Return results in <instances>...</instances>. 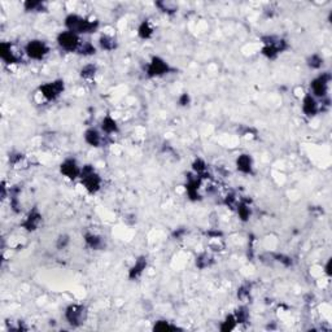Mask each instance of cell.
I'll return each instance as SVG.
<instances>
[{
  "instance_id": "29",
  "label": "cell",
  "mask_w": 332,
  "mask_h": 332,
  "mask_svg": "<svg viewBox=\"0 0 332 332\" xmlns=\"http://www.w3.org/2000/svg\"><path fill=\"white\" fill-rule=\"evenodd\" d=\"M99 69H98V65L94 64V62H90V64L83 65L80 70V77L83 80H95L96 74H98Z\"/></svg>"
},
{
  "instance_id": "8",
  "label": "cell",
  "mask_w": 332,
  "mask_h": 332,
  "mask_svg": "<svg viewBox=\"0 0 332 332\" xmlns=\"http://www.w3.org/2000/svg\"><path fill=\"white\" fill-rule=\"evenodd\" d=\"M332 77L330 72H323L320 73L316 77L310 80V94L316 98V99L324 100L328 95L330 83H331Z\"/></svg>"
},
{
  "instance_id": "40",
  "label": "cell",
  "mask_w": 332,
  "mask_h": 332,
  "mask_svg": "<svg viewBox=\"0 0 332 332\" xmlns=\"http://www.w3.org/2000/svg\"><path fill=\"white\" fill-rule=\"evenodd\" d=\"M186 234H187V230H186V228H176V230L172 231V236L174 238V239L180 240V239H183V236H184Z\"/></svg>"
},
{
  "instance_id": "12",
  "label": "cell",
  "mask_w": 332,
  "mask_h": 332,
  "mask_svg": "<svg viewBox=\"0 0 332 332\" xmlns=\"http://www.w3.org/2000/svg\"><path fill=\"white\" fill-rule=\"evenodd\" d=\"M0 58L6 65H16L22 62V56L14 50L12 42H2L0 43Z\"/></svg>"
},
{
  "instance_id": "18",
  "label": "cell",
  "mask_w": 332,
  "mask_h": 332,
  "mask_svg": "<svg viewBox=\"0 0 332 332\" xmlns=\"http://www.w3.org/2000/svg\"><path fill=\"white\" fill-rule=\"evenodd\" d=\"M100 130L102 134H106V136H110V135L118 134L120 132V124L117 120L113 117L112 114H106L100 121Z\"/></svg>"
},
{
  "instance_id": "21",
  "label": "cell",
  "mask_w": 332,
  "mask_h": 332,
  "mask_svg": "<svg viewBox=\"0 0 332 332\" xmlns=\"http://www.w3.org/2000/svg\"><path fill=\"white\" fill-rule=\"evenodd\" d=\"M191 169H192V172L196 174L198 176H200L202 180H206V179L210 178L209 166H208L206 161H205L202 157H196L195 160L192 161Z\"/></svg>"
},
{
  "instance_id": "13",
  "label": "cell",
  "mask_w": 332,
  "mask_h": 332,
  "mask_svg": "<svg viewBox=\"0 0 332 332\" xmlns=\"http://www.w3.org/2000/svg\"><path fill=\"white\" fill-rule=\"evenodd\" d=\"M80 169H82V166L78 164L77 158H74V157H68V158H65V160L60 164V166H58L61 176H64V178L69 179V180H77V179H80Z\"/></svg>"
},
{
  "instance_id": "24",
  "label": "cell",
  "mask_w": 332,
  "mask_h": 332,
  "mask_svg": "<svg viewBox=\"0 0 332 332\" xmlns=\"http://www.w3.org/2000/svg\"><path fill=\"white\" fill-rule=\"evenodd\" d=\"M214 264H216V260H214V257L210 254V253L202 252L196 256L195 265L198 270H205V268H212Z\"/></svg>"
},
{
  "instance_id": "2",
  "label": "cell",
  "mask_w": 332,
  "mask_h": 332,
  "mask_svg": "<svg viewBox=\"0 0 332 332\" xmlns=\"http://www.w3.org/2000/svg\"><path fill=\"white\" fill-rule=\"evenodd\" d=\"M261 54L270 61H274L290 50V43L287 39L279 36H261Z\"/></svg>"
},
{
  "instance_id": "33",
  "label": "cell",
  "mask_w": 332,
  "mask_h": 332,
  "mask_svg": "<svg viewBox=\"0 0 332 332\" xmlns=\"http://www.w3.org/2000/svg\"><path fill=\"white\" fill-rule=\"evenodd\" d=\"M152 330L157 332H170V331H176V330H179V327L168 320H158L154 322Z\"/></svg>"
},
{
  "instance_id": "38",
  "label": "cell",
  "mask_w": 332,
  "mask_h": 332,
  "mask_svg": "<svg viewBox=\"0 0 332 332\" xmlns=\"http://www.w3.org/2000/svg\"><path fill=\"white\" fill-rule=\"evenodd\" d=\"M179 106H182V108H187V106H191L192 102V98L188 92H182L180 95L178 96V100H176Z\"/></svg>"
},
{
  "instance_id": "39",
  "label": "cell",
  "mask_w": 332,
  "mask_h": 332,
  "mask_svg": "<svg viewBox=\"0 0 332 332\" xmlns=\"http://www.w3.org/2000/svg\"><path fill=\"white\" fill-rule=\"evenodd\" d=\"M0 190H2V200L4 202L6 198H10V187H8V186H6V180H3V182H2V187H0Z\"/></svg>"
},
{
  "instance_id": "37",
  "label": "cell",
  "mask_w": 332,
  "mask_h": 332,
  "mask_svg": "<svg viewBox=\"0 0 332 332\" xmlns=\"http://www.w3.org/2000/svg\"><path fill=\"white\" fill-rule=\"evenodd\" d=\"M70 242L72 239L68 234H60L58 236V239H56L54 246H56V249H58V250H64V249H66L68 246H70Z\"/></svg>"
},
{
  "instance_id": "5",
  "label": "cell",
  "mask_w": 332,
  "mask_h": 332,
  "mask_svg": "<svg viewBox=\"0 0 332 332\" xmlns=\"http://www.w3.org/2000/svg\"><path fill=\"white\" fill-rule=\"evenodd\" d=\"M51 52V48L46 40L42 39H30L24 47V54L29 60L43 61Z\"/></svg>"
},
{
  "instance_id": "7",
  "label": "cell",
  "mask_w": 332,
  "mask_h": 332,
  "mask_svg": "<svg viewBox=\"0 0 332 332\" xmlns=\"http://www.w3.org/2000/svg\"><path fill=\"white\" fill-rule=\"evenodd\" d=\"M172 72V65L161 56H152L148 64L146 65V76L150 80L154 78H162Z\"/></svg>"
},
{
  "instance_id": "35",
  "label": "cell",
  "mask_w": 332,
  "mask_h": 332,
  "mask_svg": "<svg viewBox=\"0 0 332 332\" xmlns=\"http://www.w3.org/2000/svg\"><path fill=\"white\" fill-rule=\"evenodd\" d=\"M240 198H239V196H238L236 192L231 191V192H228V194H227V195L224 198V206H227V208H230L231 210H235V208H236L238 202H240Z\"/></svg>"
},
{
  "instance_id": "28",
  "label": "cell",
  "mask_w": 332,
  "mask_h": 332,
  "mask_svg": "<svg viewBox=\"0 0 332 332\" xmlns=\"http://www.w3.org/2000/svg\"><path fill=\"white\" fill-rule=\"evenodd\" d=\"M154 6L158 8L162 13L168 14V16H172V14H176L178 13L179 6L178 4L174 3V2H169V0H161V2H156Z\"/></svg>"
},
{
  "instance_id": "22",
  "label": "cell",
  "mask_w": 332,
  "mask_h": 332,
  "mask_svg": "<svg viewBox=\"0 0 332 332\" xmlns=\"http://www.w3.org/2000/svg\"><path fill=\"white\" fill-rule=\"evenodd\" d=\"M136 34L138 38L142 39V40H150V39H152L154 36V24L150 22V20H143V21L139 24V26H138Z\"/></svg>"
},
{
  "instance_id": "9",
  "label": "cell",
  "mask_w": 332,
  "mask_h": 332,
  "mask_svg": "<svg viewBox=\"0 0 332 332\" xmlns=\"http://www.w3.org/2000/svg\"><path fill=\"white\" fill-rule=\"evenodd\" d=\"M56 43H58V46L62 51L69 52V54H73V52L78 54L83 42L80 39V36H78L76 32H69V30H64V32H60L58 34Z\"/></svg>"
},
{
  "instance_id": "26",
  "label": "cell",
  "mask_w": 332,
  "mask_h": 332,
  "mask_svg": "<svg viewBox=\"0 0 332 332\" xmlns=\"http://www.w3.org/2000/svg\"><path fill=\"white\" fill-rule=\"evenodd\" d=\"M234 316L236 318L238 324H248L249 320H250V313H249V308L246 306V304H242L240 306L234 310Z\"/></svg>"
},
{
  "instance_id": "23",
  "label": "cell",
  "mask_w": 332,
  "mask_h": 332,
  "mask_svg": "<svg viewBox=\"0 0 332 332\" xmlns=\"http://www.w3.org/2000/svg\"><path fill=\"white\" fill-rule=\"evenodd\" d=\"M98 44H99V48L102 51L106 52H112L114 50H117L118 47V42L114 36H109V34H102L99 36V40H98Z\"/></svg>"
},
{
  "instance_id": "6",
  "label": "cell",
  "mask_w": 332,
  "mask_h": 332,
  "mask_svg": "<svg viewBox=\"0 0 332 332\" xmlns=\"http://www.w3.org/2000/svg\"><path fill=\"white\" fill-rule=\"evenodd\" d=\"M65 91V80L61 78L42 83L38 87L39 95L48 102H54L60 98Z\"/></svg>"
},
{
  "instance_id": "3",
  "label": "cell",
  "mask_w": 332,
  "mask_h": 332,
  "mask_svg": "<svg viewBox=\"0 0 332 332\" xmlns=\"http://www.w3.org/2000/svg\"><path fill=\"white\" fill-rule=\"evenodd\" d=\"M80 180L90 195H96L102 187V178L92 164H86L80 169Z\"/></svg>"
},
{
  "instance_id": "30",
  "label": "cell",
  "mask_w": 332,
  "mask_h": 332,
  "mask_svg": "<svg viewBox=\"0 0 332 332\" xmlns=\"http://www.w3.org/2000/svg\"><path fill=\"white\" fill-rule=\"evenodd\" d=\"M323 64H324V58L318 52H314L306 58V66L312 70H320Z\"/></svg>"
},
{
  "instance_id": "1",
  "label": "cell",
  "mask_w": 332,
  "mask_h": 332,
  "mask_svg": "<svg viewBox=\"0 0 332 332\" xmlns=\"http://www.w3.org/2000/svg\"><path fill=\"white\" fill-rule=\"evenodd\" d=\"M64 26L65 30L76 32L78 36H87V34H94L98 32L100 22L98 20L80 16L78 13H69L64 20Z\"/></svg>"
},
{
  "instance_id": "25",
  "label": "cell",
  "mask_w": 332,
  "mask_h": 332,
  "mask_svg": "<svg viewBox=\"0 0 332 332\" xmlns=\"http://www.w3.org/2000/svg\"><path fill=\"white\" fill-rule=\"evenodd\" d=\"M22 6L28 13H40L47 10V4L42 0H26L22 3Z\"/></svg>"
},
{
  "instance_id": "15",
  "label": "cell",
  "mask_w": 332,
  "mask_h": 332,
  "mask_svg": "<svg viewBox=\"0 0 332 332\" xmlns=\"http://www.w3.org/2000/svg\"><path fill=\"white\" fill-rule=\"evenodd\" d=\"M235 168L243 176L254 174V160L250 154H240L235 160Z\"/></svg>"
},
{
  "instance_id": "31",
  "label": "cell",
  "mask_w": 332,
  "mask_h": 332,
  "mask_svg": "<svg viewBox=\"0 0 332 332\" xmlns=\"http://www.w3.org/2000/svg\"><path fill=\"white\" fill-rule=\"evenodd\" d=\"M238 326H239V324H238L236 318H235L234 313H230V314H227V316L224 318V320L220 323V332H231L236 328Z\"/></svg>"
},
{
  "instance_id": "27",
  "label": "cell",
  "mask_w": 332,
  "mask_h": 332,
  "mask_svg": "<svg viewBox=\"0 0 332 332\" xmlns=\"http://www.w3.org/2000/svg\"><path fill=\"white\" fill-rule=\"evenodd\" d=\"M236 297L242 304L249 302V300L252 298V283L246 282L242 286H239L236 290Z\"/></svg>"
},
{
  "instance_id": "17",
  "label": "cell",
  "mask_w": 332,
  "mask_h": 332,
  "mask_svg": "<svg viewBox=\"0 0 332 332\" xmlns=\"http://www.w3.org/2000/svg\"><path fill=\"white\" fill-rule=\"evenodd\" d=\"M104 136L106 135L102 134V130L96 128H88L83 132V139H84L86 144H88L90 147L92 148L102 147L104 144Z\"/></svg>"
},
{
  "instance_id": "19",
  "label": "cell",
  "mask_w": 332,
  "mask_h": 332,
  "mask_svg": "<svg viewBox=\"0 0 332 332\" xmlns=\"http://www.w3.org/2000/svg\"><path fill=\"white\" fill-rule=\"evenodd\" d=\"M83 242H84L87 248H90L91 250H102L106 246L104 238L100 236L99 234L91 232V231H86L83 234Z\"/></svg>"
},
{
  "instance_id": "11",
  "label": "cell",
  "mask_w": 332,
  "mask_h": 332,
  "mask_svg": "<svg viewBox=\"0 0 332 332\" xmlns=\"http://www.w3.org/2000/svg\"><path fill=\"white\" fill-rule=\"evenodd\" d=\"M42 224H43V213L36 205L26 213V216L20 224V227L26 232H36L40 228Z\"/></svg>"
},
{
  "instance_id": "20",
  "label": "cell",
  "mask_w": 332,
  "mask_h": 332,
  "mask_svg": "<svg viewBox=\"0 0 332 332\" xmlns=\"http://www.w3.org/2000/svg\"><path fill=\"white\" fill-rule=\"evenodd\" d=\"M235 212L238 214V218H239L243 224L249 222L250 217H252V205H250V200L248 198H240V202H238L236 208H235Z\"/></svg>"
},
{
  "instance_id": "41",
  "label": "cell",
  "mask_w": 332,
  "mask_h": 332,
  "mask_svg": "<svg viewBox=\"0 0 332 332\" xmlns=\"http://www.w3.org/2000/svg\"><path fill=\"white\" fill-rule=\"evenodd\" d=\"M331 262H332V260L328 258V260H327V262H326V265H324V272H326L327 276H331V275H332Z\"/></svg>"
},
{
  "instance_id": "14",
  "label": "cell",
  "mask_w": 332,
  "mask_h": 332,
  "mask_svg": "<svg viewBox=\"0 0 332 332\" xmlns=\"http://www.w3.org/2000/svg\"><path fill=\"white\" fill-rule=\"evenodd\" d=\"M301 110L308 118H313L316 114H320L322 106L316 98H314L310 92H306L301 100Z\"/></svg>"
},
{
  "instance_id": "4",
  "label": "cell",
  "mask_w": 332,
  "mask_h": 332,
  "mask_svg": "<svg viewBox=\"0 0 332 332\" xmlns=\"http://www.w3.org/2000/svg\"><path fill=\"white\" fill-rule=\"evenodd\" d=\"M88 312H87L86 305L78 302L69 304L64 310L65 322L72 327V328H80L87 320Z\"/></svg>"
},
{
  "instance_id": "32",
  "label": "cell",
  "mask_w": 332,
  "mask_h": 332,
  "mask_svg": "<svg viewBox=\"0 0 332 332\" xmlns=\"http://www.w3.org/2000/svg\"><path fill=\"white\" fill-rule=\"evenodd\" d=\"M28 162V158H26L25 154L22 152H18V150H13L10 154V165L14 169H21L22 166L21 165H26Z\"/></svg>"
},
{
  "instance_id": "10",
  "label": "cell",
  "mask_w": 332,
  "mask_h": 332,
  "mask_svg": "<svg viewBox=\"0 0 332 332\" xmlns=\"http://www.w3.org/2000/svg\"><path fill=\"white\" fill-rule=\"evenodd\" d=\"M204 183L200 176H198L194 172H188L186 176V183H184V190H186V196L188 198L190 202H200L202 198V186Z\"/></svg>"
},
{
  "instance_id": "36",
  "label": "cell",
  "mask_w": 332,
  "mask_h": 332,
  "mask_svg": "<svg viewBox=\"0 0 332 332\" xmlns=\"http://www.w3.org/2000/svg\"><path fill=\"white\" fill-rule=\"evenodd\" d=\"M96 47L91 43V42H83L82 46H80L78 54L83 56V58H90V56H94L96 54Z\"/></svg>"
},
{
  "instance_id": "34",
  "label": "cell",
  "mask_w": 332,
  "mask_h": 332,
  "mask_svg": "<svg viewBox=\"0 0 332 332\" xmlns=\"http://www.w3.org/2000/svg\"><path fill=\"white\" fill-rule=\"evenodd\" d=\"M272 258H274V262H278L284 268H292L294 266V258L286 254V253H272Z\"/></svg>"
},
{
  "instance_id": "16",
  "label": "cell",
  "mask_w": 332,
  "mask_h": 332,
  "mask_svg": "<svg viewBox=\"0 0 332 332\" xmlns=\"http://www.w3.org/2000/svg\"><path fill=\"white\" fill-rule=\"evenodd\" d=\"M148 268V257L147 256H139L135 262L132 264L130 268H128V280L135 282L138 279L142 278V275L144 274V272L147 270Z\"/></svg>"
}]
</instances>
